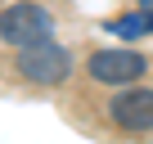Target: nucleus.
I'll return each mask as SVG.
<instances>
[{"instance_id": "obj_1", "label": "nucleus", "mask_w": 153, "mask_h": 144, "mask_svg": "<svg viewBox=\"0 0 153 144\" xmlns=\"http://www.w3.org/2000/svg\"><path fill=\"white\" fill-rule=\"evenodd\" d=\"M54 32V18L50 9L41 5H9L0 14V41H9L14 50H32V45H45Z\"/></svg>"}, {"instance_id": "obj_2", "label": "nucleus", "mask_w": 153, "mask_h": 144, "mask_svg": "<svg viewBox=\"0 0 153 144\" xmlns=\"http://www.w3.org/2000/svg\"><path fill=\"white\" fill-rule=\"evenodd\" d=\"M18 77L32 81V86H59V81L72 77V54L63 45H54V41L32 45V50L18 54Z\"/></svg>"}, {"instance_id": "obj_3", "label": "nucleus", "mask_w": 153, "mask_h": 144, "mask_svg": "<svg viewBox=\"0 0 153 144\" xmlns=\"http://www.w3.org/2000/svg\"><path fill=\"white\" fill-rule=\"evenodd\" d=\"M86 72L104 86H131L149 72V59L135 54V50H95L86 59Z\"/></svg>"}, {"instance_id": "obj_4", "label": "nucleus", "mask_w": 153, "mask_h": 144, "mask_svg": "<svg viewBox=\"0 0 153 144\" xmlns=\"http://www.w3.org/2000/svg\"><path fill=\"white\" fill-rule=\"evenodd\" d=\"M108 117L122 131H153V90H117L108 99Z\"/></svg>"}, {"instance_id": "obj_5", "label": "nucleus", "mask_w": 153, "mask_h": 144, "mask_svg": "<svg viewBox=\"0 0 153 144\" xmlns=\"http://www.w3.org/2000/svg\"><path fill=\"white\" fill-rule=\"evenodd\" d=\"M108 32L113 36H122V41H140V36H149L153 32V9H135V14H126V18H113L108 23Z\"/></svg>"}, {"instance_id": "obj_6", "label": "nucleus", "mask_w": 153, "mask_h": 144, "mask_svg": "<svg viewBox=\"0 0 153 144\" xmlns=\"http://www.w3.org/2000/svg\"><path fill=\"white\" fill-rule=\"evenodd\" d=\"M140 5H144V9H153V0H140Z\"/></svg>"}]
</instances>
